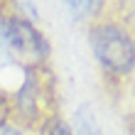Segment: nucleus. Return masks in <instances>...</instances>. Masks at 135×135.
<instances>
[{"label": "nucleus", "mask_w": 135, "mask_h": 135, "mask_svg": "<svg viewBox=\"0 0 135 135\" xmlns=\"http://www.w3.org/2000/svg\"><path fill=\"white\" fill-rule=\"evenodd\" d=\"M91 47L98 61L113 74H128L135 66V42L115 25H96L91 30Z\"/></svg>", "instance_id": "1"}, {"label": "nucleus", "mask_w": 135, "mask_h": 135, "mask_svg": "<svg viewBox=\"0 0 135 135\" xmlns=\"http://www.w3.org/2000/svg\"><path fill=\"white\" fill-rule=\"evenodd\" d=\"M3 37L10 52L25 64H39L49 54V42L42 37V32L32 22L22 17H7L3 20Z\"/></svg>", "instance_id": "2"}, {"label": "nucleus", "mask_w": 135, "mask_h": 135, "mask_svg": "<svg viewBox=\"0 0 135 135\" xmlns=\"http://www.w3.org/2000/svg\"><path fill=\"white\" fill-rule=\"evenodd\" d=\"M17 106H20L22 118H27L30 123L37 118V81L32 74L27 76V81L22 84V89L17 93Z\"/></svg>", "instance_id": "3"}, {"label": "nucleus", "mask_w": 135, "mask_h": 135, "mask_svg": "<svg viewBox=\"0 0 135 135\" xmlns=\"http://www.w3.org/2000/svg\"><path fill=\"white\" fill-rule=\"evenodd\" d=\"M39 135H74V133H71V128L61 118H49V120H44Z\"/></svg>", "instance_id": "4"}, {"label": "nucleus", "mask_w": 135, "mask_h": 135, "mask_svg": "<svg viewBox=\"0 0 135 135\" xmlns=\"http://www.w3.org/2000/svg\"><path fill=\"white\" fill-rule=\"evenodd\" d=\"M7 113H10V103H7L5 91H0V125L7 123Z\"/></svg>", "instance_id": "5"}, {"label": "nucleus", "mask_w": 135, "mask_h": 135, "mask_svg": "<svg viewBox=\"0 0 135 135\" xmlns=\"http://www.w3.org/2000/svg\"><path fill=\"white\" fill-rule=\"evenodd\" d=\"M0 135H22L17 128H12V125H7V123H3L0 125Z\"/></svg>", "instance_id": "6"}]
</instances>
